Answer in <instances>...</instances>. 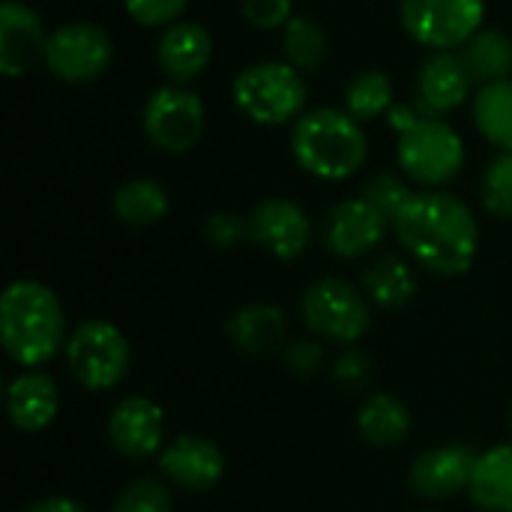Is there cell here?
<instances>
[{
  "label": "cell",
  "instance_id": "obj_1",
  "mask_svg": "<svg viewBox=\"0 0 512 512\" xmlns=\"http://www.w3.org/2000/svg\"><path fill=\"white\" fill-rule=\"evenodd\" d=\"M402 249L435 276H462L471 270L480 249V225L474 210L441 189L414 192L405 210L393 219Z\"/></svg>",
  "mask_w": 512,
  "mask_h": 512
},
{
  "label": "cell",
  "instance_id": "obj_2",
  "mask_svg": "<svg viewBox=\"0 0 512 512\" xmlns=\"http://www.w3.org/2000/svg\"><path fill=\"white\" fill-rule=\"evenodd\" d=\"M0 339L18 366L39 369L48 363L69 339L57 294L36 279L12 282L0 297Z\"/></svg>",
  "mask_w": 512,
  "mask_h": 512
},
{
  "label": "cell",
  "instance_id": "obj_3",
  "mask_svg": "<svg viewBox=\"0 0 512 512\" xmlns=\"http://www.w3.org/2000/svg\"><path fill=\"white\" fill-rule=\"evenodd\" d=\"M291 153L297 165L318 180H348L354 177L366 156L369 141L348 111L339 108H309L297 117L291 129Z\"/></svg>",
  "mask_w": 512,
  "mask_h": 512
},
{
  "label": "cell",
  "instance_id": "obj_4",
  "mask_svg": "<svg viewBox=\"0 0 512 512\" xmlns=\"http://www.w3.org/2000/svg\"><path fill=\"white\" fill-rule=\"evenodd\" d=\"M231 93H234V105L258 126L297 123L309 99L303 72H297L291 63H276V60H261L246 66L234 78Z\"/></svg>",
  "mask_w": 512,
  "mask_h": 512
},
{
  "label": "cell",
  "instance_id": "obj_5",
  "mask_svg": "<svg viewBox=\"0 0 512 512\" xmlns=\"http://www.w3.org/2000/svg\"><path fill=\"white\" fill-rule=\"evenodd\" d=\"M63 351L72 378L90 393L114 390L126 378L132 363L126 336L105 318L81 321L66 339Z\"/></svg>",
  "mask_w": 512,
  "mask_h": 512
},
{
  "label": "cell",
  "instance_id": "obj_6",
  "mask_svg": "<svg viewBox=\"0 0 512 512\" xmlns=\"http://www.w3.org/2000/svg\"><path fill=\"white\" fill-rule=\"evenodd\" d=\"M300 309H303L306 327L324 342L354 345L372 327L369 300L348 279H336V276L318 279L315 285L306 288Z\"/></svg>",
  "mask_w": 512,
  "mask_h": 512
},
{
  "label": "cell",
  "instance_id": "obj_7",
  "mask_svg": "<svg viewBox=\"0 0 512 512\" xmlns=\"http://www.w3.org/2000/svg\"><path fill=\"white\" fill-rule=\"evenodd\" d=\"M396 156L414 183L438 189L456 180V174L465 168V141L447 120L423 117L417 126L399 135Z\"/></svg>",
  "mask_w": 512,
  "mask_h": 512
},
{
  "label": "cell",
  "instance_id": "obj_8",
  "mask_svg": "<svg viewBox=\"0 0 512 512\" xmlns=\"http://www.w3.org/2000/svg\"><path fill=\"white\" fill-rule=\"evenodd\" d=\"M402 27L432 51H453L483 27L486 0H402Z\"/></svg>",
  "mask_w": 512,
  "mask_h": 512
},
{
  "label": "cell",
  "instance_id": "obj_9",
  "mask_svg": "<svg viewBox=\"0 0 512 512\" xmlns=\"http://www.w3.org/2000/svg\"><path fill=\"white\" fill-rule=\"evenodd\" d=\"M114 60L111 36L93 21H69L48 33L45 63L66 84H90L108 72Z\"/></svg>",
  "mask_w": 512,
  "mask_h": 512
},
{
  "label": "cell",
  "instance_id": "obj_10",
  "mask_svg": "<svg viewBox=\"0 0 512 512\" xmlns=\"http://www.w3.org/2000/svg\"><path fill=\"white\" fill-rule=\"evenodd\" d=\"M141 120L153 147L165 153H186L201 141L207 111L198 93L183 84H165L150 93Z\"/></svg>",
  "mask_w": 512,
  "mask_h": 512
},
{
  "label": "cell",
  "instance_id": "obj_11",
  "mask_svg": "<svg viewBox=\"0 0 512 512\" xmlns=\"http://www.w3.org/2000/svg\"><path fill=\"white\" fill-rule=\"evenodd\" d=\"M249 240L279 261L300 258L312 243V222L291 198H267L249 213Z\"/></svg>",
  "mask_w": 512,
  "mask_h": 512
},
{
  "label": "cell",
  "instance_id": "obj_12",
  "mask_svg": "<svg viewBox=\"0 0 512 512\" xmlns=\"http://www.w3.org/2000/svg\"><path fill=\"white\" fill-rule=\"evenodd\" d=\"M480 453L468 444H441L420 453L411 465L408 483L426 501H450L471 489Z\"/></svg>",
  "mask_w": 512,
  "mask_h": 512
},
{
  "label": "cell",
  "instance_id": "obj_13",
  "mask_svg": "<svg viewBox=\"0 0 512 512\" xmlns=\"http://www.w3.org/2000/svg\"><path fill=\"white\" fill-rule=\"evenodd\" d=\"M387 228L390 219L363 195L345 198L324 219V246L330 249V255L354 261L375 252L384 243Z\"/></svg>",
  "mask_w": 512,
  "mask_h": 512
},
{
  "label": "cell",
  "instance_id": "obj_14",
  "mask_svg": "<svg viewBox=\"0 0 512 512\" xmlns=\"http://www.w3.org/2000/svg\"><path fill=\"white\" fill-rule=\"evenodd\" d=\"M108 441L126 459H147L165 444V411L147 396H126L111 408Z\"/></svg>",
  "mask_w": 512,
  "mask_h": 512
},
{
  "label": "cell",
  "instance_id": "obj_15",
  "mask_svg": "<svg viewBox=\"0 0 512 512\" xmlns=\"http://www.w3.org/2000/svg\"><path fill=\"white\" fill-rule=\"evenodd\" d=\"M48 33L42 18L21 0L0 3V72L6 78H21L45 60Z\"/></svg>",
  "mask_w": 512,
  "mask_h": 512
},
{
  "label": "cell",
  "instance_id": "obj_16",
  "mask_svg": "<svg viewBox=\"0 0 512 512\" xmlns=\"http://www.w3.org/2000/svg\"><path fill=\"white\" fill-rule=\"evenodd\" d=\"M159 471L177 489L210 492L225 474V456L213 441H207L201 435H183L162 450Z\"/></svg>",
  "mask_w": 512,
  "mask_h": 512
},
{
  "label": "cell",
  "instance_id": "obj_17",
  "mask_svg": "<svg viewBox=\"0 0 512 512\" xmlns=\"http://www.w3.org/2000/svg\"><path fill=\"white\" fill-rule=\"evenodd\" d=\"M471 87L474 78L459 51H432L417 72V102L432 117L459 108L468 99Z\"/></svg>",
  "mask_w": 512,
  "mask_h": 512
},
{
  "label": "cell",
  "instance_id": "obj_18",
  "mask_svg": "<svg viewBox=\"0 0 512 512\" xmlns=\"http://www.w3.org/2000/svg\"><path fill=\"white\" fill-rule=\"evenodd\" d=\"M156 60H159V69L174 84L195 81L213 60V36L204 24L177 21L165 27V33L159 36Z\"/></svg>",
  "mask_w": 512,
  "mask_h": 512
},
{
  "label": "cell",
  "instance_id": "obj_19",
  "mask_svg": "<svg viewBox=\"0 0 512 512\" xmlns=\"http://www.w3.org/2000/svg\"><path fill=\"white\" fill-rule=\"evenodd\" d=\"M60 411V393L51 375L30 369L6 387V417L18 432H42Z\"/></svg>",
  "mask_w": 512,
  "mask_h": 512
},
{
  "label": "cell",
  "instance_id": "obj_20",
  "mask_svg": "<svg viewBox=\"0 0 512 512\" xmlns=\"http://www.w3.org/2000/svg\"><path fill=\"white\" fill-rule=\"evenodd\" d=\"M228 339L234 348L252 357H273L285 354L288 348V318L279 306L270 303H249L237 309L225 324Z\"/></svg>",
  "mask_w": 512,
  "mask_h": 512
},
{
  "label": "cell",
  "instance_id": "obj_21",
  "mask_svg": "<svg viewBox=\"0 0 512 512\" xmlns=\"http://www.w3.org/2000/svg\"><path fill=\"white\" fill-rule=\"evenodd\" d=\"M411 426V408L393 393H372L357 411V432L372 447H399Z\"/></svg>",
  "mask_w": 512,
  "mask_h": 512
},
{
  "label": "cell",
  "instance_id": "obj_22",
  "mask_svg": "<svg viewBox=\"0 0 512 512\" xmlns=\"http://www.w3.org/2000/svg\"><path fill=\"white\" fill-rule=\"evenodd\" d=\"M366 297L381 309H405L417 297V273L402 255H378L363 273Z\"/></svg>",
  "mask_w": 512,
  "mask_h": 512
},
{
  "label": "cell",
  "instance_id": "obj_23",
  "mask_svg": "<svg viewBox=\"0 0 512 512\" xmlns=\"http://www.w3.org/2000/svg\"><path fill=\"white\" fill-rule=\"evenodd\" d=\"M468 495L483 512H512V444L480 453Z\"/></svg>",
  "mask_w": 512,
  "mask_h": 512
},
{
  "label": "cell",
  "instance_id": "obj_24",
  "mask_svg": "<svg viewBox=\"0 0 512 512\" xmlns=\"http://www.w3.org/2000/svg\"><path fill=\"white\" fill-rule=\"evenodd\" d=\"M462 60L474 84H495L512 78V39L501 30H480L462 45Z\"/></svg>",
  "mask_w": 512,
  "mask_h": 512
},
{
  "label": "cell",
  "instance_id": "obj_25",
  "mask_svg": "<svg viewBox=\"0 0 512 512\" xmlns=\"http://www.w3.org/2000/svg\"><path fill=\"white\" fill-rule=\"evenodd\" d=\"M111 210L123 225L147 228V225H156L168 213V192H165V186L159 180L135 177V180H126L114 192Z\"/></svg>",
  "mask_w": 512,
  "mask_h": 512
},
{
  "label": "cell",
  "instance_id": "obj_26",
  "mask_svg": "<svg viewBox=\"0 0 512 512\" xmlns=\"http://www.w3.org/2000/svg\"><path fill=\"white\" fill-rule=\"evenodd\" d=\"M474 123L492 147L512 153V78L480 87L474 99Z\"/></svg>",
  "mask_w": 512,
  "mask_h": 512
},
{
  "label": "cell",
  "instance_id": "obj_27",
  "mask_svg": "<svg viewBox=\"0 0 512 512\" xmlns=\"http://www.w3.org/2000/svg\"><path fill=\"white\" fill-rule=\"evenodd\" d=\"M282 54L303 75H315L327 63V33L312 15H294L282 27Z\"/></svg>",
  "mask_w": 512,
  "mask_h": 512
},
{
  "label": "cell",
  "instance_id": "obj_28",
  "mask_svg": "<svg viewBox=\"0 0 512 512\" xmlns=\"http://www.w3.org/2000/svg\"><path fill=\"white\" fill-rule=\"evenodd\" d=\"M390 108H393V81L381 69H363L348 81L345 111L354 120L369 123V120L390 114Z\"/></svg>",
  "mask_w": 512,
  "mask_h": 512
},
{
  "label": "cell",
  "instance_id": "obj_29",
  "mask_svg": "<svg viewBox=\"0 0 512 512\" xmlns=\"http://www.w3.org/2000/svg\"><path fill=\"white\" fill-rule=\"evenodd\" d=\"M480 198L492 216L512 219V153H498L486 165L480 180Z\"/></svg>",
  "mask_w": 512,
  "mask_h": 512
},
{
  "label": "cell",
  "instance_id": "obj_30",
  "mask_svg": "<svg viewBox=\"0 0 512 512\" xmlns=\"http://www.w3.org/2000/svg\"><path fill=\"white\" fill-rule=\"evenodd\" d=\"M363 198H366L369 204H375V207L393 222V219L405 210V204L414 198V189H411L402 177H396V174H375V177L366 183Z\"/></svg>",
  "mask_w": 512,
  "mask_h": 512
},
{
  "label": "cell",
  "instance_id": "obj_31",
  "mask_svg": "<svg viewBox=\"0 0 512 512\" xmlns=\"http://www.w3.org/2000/svg\"><path fill=\"white\" fill-rule=\"evenodd\" d=\"M111 512H171V495L159 480H135L129 483Z\"/></svg>",
  "mask_w": 512,
  "mask_h": 512
},
{
  "label": "cell",
  "instance_id": "obj_32",
  "mask_svg": "<svg viewBox=\"0 0 512 512\" xmlns=\"http://www.w3.org/2000/svg\"><path fill=\"white\" fill-rule=\"evenodd\" d=\"M333 381L342 393H360L372 381V360L360 348H345L333 363Z\"/></svg>",
  "mask_w": 512,
  "mask_h": 512
},
{
  "label": "cell",
  "instance_id": "obj_33",
  "mask_svg": "<svg viewBox=\"0 0 512 512\" xmlns=\"http://www.w3.org/2000/svg\"><path fill=\"white\" fill-rule=\"evenodd\" d=\"M189 0H123L126 12L144 27H171L183 15Z\"/></svg>",
  "mask_w": 512,
  "mask_h": 512
},
{
  "label": "cell",
  "instance_id": "obj_34",
  "mask_svg": "<svg viewBox=\"0 0 512 512\" xmlns=\"http://www.w3.org/2000/svg\"><path fill=\"white\" fill-rule=\"evenodd\" d=\"M285 366L297 375V378H315L324 372L327 366V351L321 345V339H297L285 348Z\"/></svg>",
  "mask_w": 512,
  "mask_h": 512
},
{
  "label": "cell",
  "instance_id": "obj_35",
  "mask_svg": "<svg viewBox=\"0 0 512 512\" xmlns=\"http://www.w3.org/2000/svg\"><path fill=\"white\" fill-rule=\"evenodd\" d=\"M240 12L258 30H276L294 18V0H240Z\"/></svg>",
  "mask_w": 512,
  "mask_h": 512
},
{
  "label": "cell",
  "instance_id": "obj_36",
  "mask_svg": "<svg viewBox=\"0 0 512 512\" xmlns=\"http://www.w3.org/2000/svg\"><path fill=\"white\" fill-rule=\"evenodd\" d=\"M204 237L213 249H234L243 237H249V222L240 219L237 213H213L204 222Z\"/></svg>",
  "mask_w": 512,
  "mask_h": 512
},
{
  "label": "cell",
  "instance_id": "obj_37",
  "mask_svg": "<svg viewBox=\"0 0 512 512\" xmlns=\"http://www.w3.org/2000/svg\"><path fill=\"white\" fill-rule=\"evenodd\" d=\"M423 117H432L420 102H414V105H393L390 108V114H387V123L402 135V132H408L411 126H417Z\"/></svg>",
  "mask_w": 512,
  "mask_h": 512
},
{
  "label": "cell",
  "instance_id": "obj_38",
  "mask_svg": "<svg viewBox=\"0 0 512 512\" xmlns=\"http://www.w3.org/2000/svg\"><path fill=\"white\" fill-rule=\"evenodd\" d=\"M24 512H87L78 501L72 498H63V495H54V498H42L36 504H30Z\"/></svg>",
  "mask_w": 512,
  "mask_h": 512
},
{
  "label": "cell",
  "instance_id": "obj_39",
  "mask_svg": "<svg viewBox=\"0 0 512 512\" xmlns=\"http://www.w3.org/2000/svg\"><path fill=\"white\" fill-rule=\"evenodd\" d=\"M510 426H512V414H510Z\"/></svg>",
  "mask_w": 512,
  "mask_h": 512
}]
</instances>
